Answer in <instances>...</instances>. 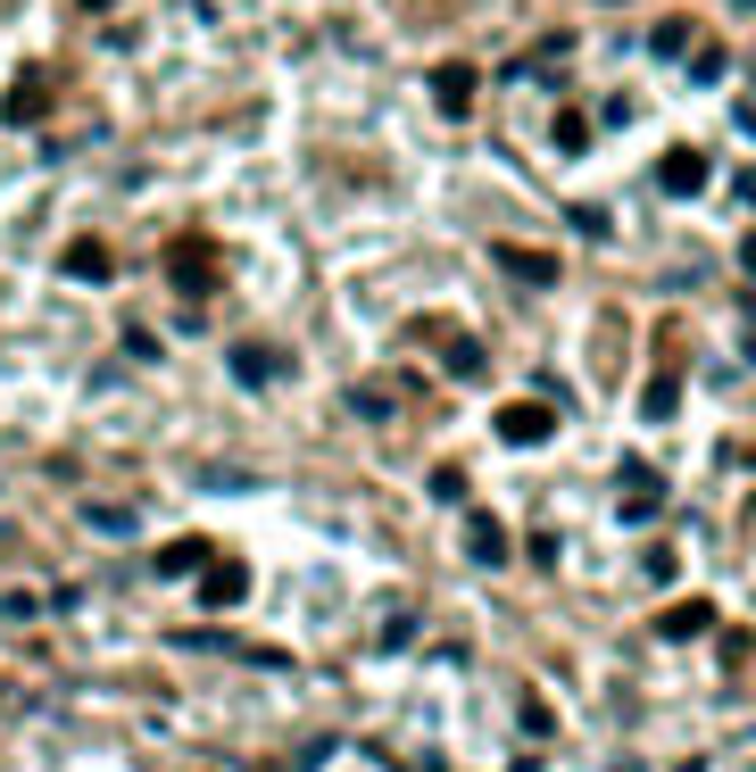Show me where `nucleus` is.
<instances>
[{"label":"nucleus","instance_id":"nucleus-1","mask_svg":"<svg viewBox=\"0 0 756 772\" xmlns=\"http://www.w3.org/2000/svg\"><path fill=\"white\" fill-rule=\"evenodd\" d=\"M167 283L184 291V300H209L216 291V242H200V233L167 242Z\"/></svg>","mask_w":756,"mask_h":772},{"label":"nucleus","instance_id":"nucleus-2","mask_svg":"<svg viewBox=\"0 0 756 772\" xmlns=\"http://www.w3.org/2000/svg\"><path fill=\"white\" fill-rule=\"evenodd\" d=\"M557 433V407L548 399H515V407H499V440H515V449H532V440Z\"/></svg>","mask_w":756,"mask_h":772},{"label":"nucleus","instance_id":"nucleus-3","mask_svg":"<svg viewBox=\"0 0 756 772\" xmlns=\"http://www.w3.org/2000/svg\"><path fill=\"white\" fill-rule=\"evenodd\" d=\"M491 266H508L515 283H557V258L548 249H524V242H491Z\"/></svg>","mask_w":756,"mask_h":772},{"label":"nucleus","instance_id":"nucleus-4","mask_svg":"<svg viewBox=\"0 0 756 772\" xmlns=\"http://www.w3.org/2000/svg\"><path fill=\"white\" fill-rule=\"evenodd\" d=\"M657 183L674 191V200H699V191H707V158L699 150H665L657 158Z\"/></svg>","mask_w":756,"mask_h":772},{"label":"nucleus","instance_id":"nucleus-5","mask_svg":"<svg viewBox=\"0 0 756 772\" xmlns=\"http://www.w3.org/2000/svg\"><path fill=\"white\" fill-rule=\"evenodd\" d=\"M657 631H665V640H699V631H715V598H681V606H665Z\"/></svg>","mask_w":756,"mask_h":772},{"label":"nucleus","instance_id":"nucleus-6","mask_svg":"<svg viewBox=\"0 0 756 772\" xmlns=\"http://www.w3.org/2000/svg\"><path fill=\"white\" fill-rule=\"evenodd\" d=\"M242 598H249L242 566H200V606H242Z\"/></svg>","mask_w":756,"mask_h":772},{"label":"nucleus","instance_id":"nucleus-7","mask_svg":"<svg viewBox=\"0 0 756 772\" xmlns=\"http://www.w3.org/2000/svg\"><path fill=\"white\" fill-rule=\"evenodd\" d=\"M284 349H266V340H242V349H233V374H242V382H275V374H284Z\"/></svg>","mask_w":756,"mask_h":772},{"label":"nucleus","instance_id":"nucleus-8","mask_svg":"<svg viewBox=\"0 0 756 772\" xmlns=\"http://www.w3.org/2000/svg\"><path fill=\"white\" fill-rule=\"evenodd\" d=\"M67 275H76V283H109V275H116L109 242H67Z\"/></svg>","mask_w":756,"mask_h":772},{"label":"nucleus","instance_id":"nucleus-9","mask_svg":"<svg viewBox=\"0 0 756 772\" xmlns=\"http://www.w3.org/2000/svg\"><path fill=\"white\" fill-rule=\"evenodd\" d=\"M466 557H474V566H508V532H499L491 515H474V524H466Z\"/></svg>","mask_w":756,"mask_h":772},{"label":"nucleus","instance_id":"nucleus-10","mask_svg":"<svg viewBox=\"0 0 756 772\" xmlns=\"http://www.w3.org/2000/svg\"><path fill=\"white\" fill-rule=\"evenodd\" d=\"M433 100H441L449 116H466V109H474V67H433Z\"/></svg>","mask_w":756,"mask_h":772},{"label":"nucleus","instance_id":"nucleus-11","mask_svg":"<svg viewBox=\"0 0 756 772\" xmlns=\"http://www.w3.org/2000/svg\"><path fill=\"white\" fill-rule=\"evenodd\" d=\"M200 566H209V548H200V540H167V548H158V573H200Z\"/></svg>","mask_w":756,"mask_h":772},{"label":"nucleus","instance_id":"nucleus-12","mask_svg":"<svg viewBox=\"0 0 756 772\" xmlns=\"http://www.w3.org/2000/svg\"><path fill=\"white\" fill-rule=\"evenodd\" d=\"M657 499H665V482H657V473H624V515H648Z\"/></svg>","mask_w":756,"mask_h":772},{"label":"nucleus","instance_id":"nucleus-13","mask_svg":"<svg viewBox=\"0 0 756 772\" xmlns=\"http://www.w3.org/2000/svg\"><path fill=\"white\" fill-rule=\"evenodd\" d=\"M42 100H51V83H42V76H25L18 92H9V125H25V116H34Z\"/></svg>","mask_w":756,"mask_h":772},{"label":"nucleus","instance_id":"nucleus-14","mask_svg":"<svg viewBox=\"0 0 756 772\" xmlns=\"http://www.w3.org/2000/svg\"><path fill=\"white\" fill-rule=\"evenodd\" d=\"M548 133H557V150H566V158H582V150H590V125H582V116H574V109L557 116V125H548Z\"/></svg>","mask_w":756,"mask_h":772},{"label":"nucleus","instance_id":"nucleus-15","mask_svg":"<svg viewBox=\"0 0 756 772\" xmlns=\"http://www.w3.org/2000/svg\"><path fill=\"white\" fill-rule=\"evenodd\" d=\"M648 42H657L665 58H690V18H665L657 34H648Z\"/></svg>","mask_w":756,"mask_h":772},{"label":"nucleus","instance_id":"nucleus-16","mask_svg":"<svg viewBox=\"0 0 756 772\" xmlns=\"http://www.w3.org/2000/svg\"><path fill=\"white\" fill-rule=\"evenodd\" d=\"M441 358H449V374H482V340H449Z\"/></svg>","mask_w":756,"mask_h":772},{"label":"nucleus","instance_id":"nucleus-17","mask_svg":"<svg viewBox=\"0 0 756 772\" xmlns=\"http://www.w3.org/2000/svg\"><path fill=\"white\" fill-rule=\"evenodd\" d=\"M690 76H699V83L723 76V51H715V42H699V51H690Z\"/></svg>","mask_w":756,"mask_h":772},{"label":"nucleus","instance_id":"nucleus-18","mask_svg":"<svg viewBox=\"0 0 756 772\" xmlns=\"http://www.w3.org/2000/svg\"><path fill=\"white\" fill-rule=\"evenodd\" d=\"M92 532H109V540H125V532H133V515H125V507H92Z\"/></svg>","mask_w":756,"mask_h":772},{"label":"nucleus","instance_id":"nucleus-19","mask_svg":"<svg viewBox=\"0 0 756 772\" xmlns=\"http://www.w3.org/2000/svg\"><path fill=\"white\" fill-rule=\"evenodd\" d=\"M433 499H449V507H457V499H466V473L441 466V473H433Z\"/></svg>","mask_w":756,"mask_h":772},{"label":"nucleus","instance_id":"nucleus-20","mask_svg":"<svg viewBox=\"0 0 756 772\" xmlns=\"http://www.w3.org/2000/svg\"><path fill=\"white\" fill-rule=\"evenodd\" d=\"M740 200H748V208H756V167H748V175H740Z\"/></svg>","mask_w":756,"mask_h":772},{"label":"nucleus","instance_id":"nucleus-21","mask_svg":"<svg viewBox=\"0 0 756 772\" xmlns=\"http://www.w3.org/2000/svg\"><path fill=\"white\" fill-rule=\"evenodd\" d=\"M740 266H748V275H756V242H748V249H740Z\"/></svg>","mask_w":756,"mask_h":772},{"label":"nucleus","instance_id":"nucleus-22","mask_svg":"<svg viewBox=\"0 0 756 772\" xmlns=\"http://www.w3.org/2000/svg\"><path fill=\"white\" fill-rule=\"evenodd\" d=\"M84 9H109V0H84Z\"/></svg>","mask_w":756,"mask_h":772}]
</instances>
